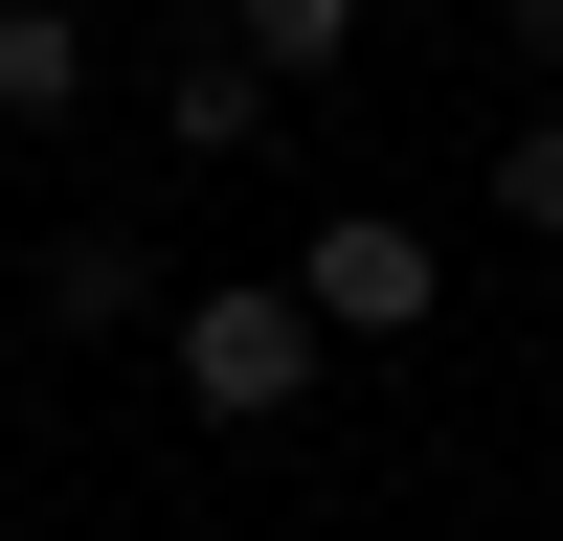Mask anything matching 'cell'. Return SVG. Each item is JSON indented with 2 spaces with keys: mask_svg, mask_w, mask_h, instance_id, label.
Masks as SVG:
<instances>
[{
  "mask_svg": "<svg viewBox=\"0 0 563 541\" xmlns=\"http://www.w3.org/2000/svg\"><path fill=\"white\" fill-rule=\"evenodd\" d=\"M316 361H339V339H316V294H294V270L180 294V406H203V429H294V406H316Z\"/></svg>",
  "mask_w": 563,
  "mask_h": 541,
  "instance_id": "6da1fadb",
  "label": "cell"
},
{
  "mask_svg": "<svg viewBox=\"0 0 563 541\" xmlns=\"http://www.w3.org/2000/svg\"><path fill=\"white\" fill-rule=\"evenodd\" d=\"M294 294H316V339H429V316H451V249H429L406 203H339V225L294 249Z\"/></svg>",
  "mask_w": 563,
  "mask_h": 541,
  "instance_id": "7a4b0ae2",
  "label": "cell"
},
{
  "mask_svg": "<svg viewBox=\"0 0 563 541\" xmlns=\"http://www.w3.org/2000/svg\"><path fill=\"white\" fill-rule=\"evenodd\" d=\"M271 113H294V90H271V68H249V45H225V23L180 45V68H158V135H180V158H203V180H225V158H271Z\"/></svg>",
  "mask_w": 563,
  "mask_h": 541,
  "instance_id": "3957f363",
  "label": "cell"
},
{
  "mask_svg": "<svg viewBox=\"0 0 563 541\" xmlns=\"http://www.w3.org/2000/svg\"><path fill=\"white\" fill-rule=\"evenodd\" d=\"M90 68H113V45H90V0H0V135H68Z\"/></svg>",
  "mask_w": 563,
  "mask_h": 541,
  "instance_id": "277c9868",
  "label": "cell"
},
{
  "mask_svg": "<svg viewBox=\"0 0 563 541\" xmlns=\"http://www.w3.org/2000/svg\"><path fill=\"white\" fill-rule=\"evenodd\" d=\"M23 294H45V339H135V225H68Z\"/></svg>",
  "mask_w": 563,
  "mask_h": 541,
  "instance_id": "5b68a950",
  "label": "cell"
},
{
  "mask_svg": "<svg viewBox=\"0 0 563 541\" xmlns=\"http://www.w3.org/2000/svg\"><path fill=\"white\" fill-rule=\"evenodd\" d=\"M225 45H249L271 90H339L361 68V0H225Z\"/></svg>",
  "mask_w": 563,
  "mask_h": 541,
  "instance_id": "8992f818",
  "label": "cell"
},
{
  "mask_svg": "<svg viewBox=\"0 0 563 541\" xmlns=\"http://www.w3.org/2000/svg\"><path fill=\"white\" fill-rule=\"evenodd\" d=\"M496 225H519V249H563V113L496 135Z\"/></svg>",
  "mask_w": 563,
  "mask_h": 541,
  "instance_id": "52a82bcc",
  "label": "cell"
},
{
  "mask_svg": "<svg viewBox=\"0 0 563 541\" xmlns=\"http://www.w3.org/2000/svg\"><path fill=\"white\" fill-rule=\"evenodd\" d=\"M496 45H519V68H563V0H496Z\"/></svg>",
  "mask_w": 563,
  "mask_h": 541,
  "instance_id": "ba28073f",
  "label": "cell"
}]
</instances>
